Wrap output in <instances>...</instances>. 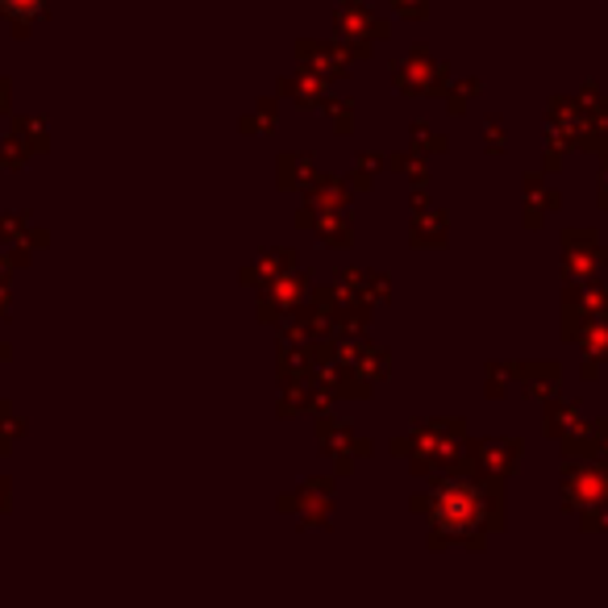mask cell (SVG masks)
I'll use <instances>...</instances> for the list:
<instances>
[{
  "label": "cell",
  "mask_w": 608,
  "mask_h": 608,
  "mask_svg": "<svg viewBox=\"0 0 608 608\" xmlns=\"http://www.w3.org/2000/svg\"><path fill=\"white\" fill-rule=\"evenodd\" d=\"M0 9L9 17H38L42 13V0H0Z\"/></svg>",
  "instance_id": "cell-2"
},
{
  "label": "cell",
  "mask_w": 608,
  "mask_h": 608,
  "mask_svg": "<svg viewBox=\"0 0 608 608\" xmlns=\"http://www.w3.org/2000/svg\"><path fill=\"white\" fill-rule=\"evenodd\" d=\"M484 516V496L471 484H446L434 500V521L442 534H471Z\"/></svg>",
  "instance_id": "cell-1"
}]
</instances>
